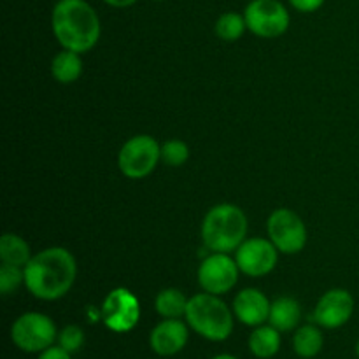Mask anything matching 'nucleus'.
<instances>
[{
  "mask_svg": "<svg viewBox=\"0 0 359 359\" xmlns=\"http://www.w3.org/2000/svg\"><path fill=\"white\" fill-rule=\"evenodd\" d=\"M23 270L27 290L35 298L46 302L65 297L77 276L76 259L63 248H49L37 252Z\"/></svg>",
  "mask_w": 359,
  "mask_h": 359,
  "instance_id": "nucleus-1",
  "label": "nucleus"
},
{
  "mask_svg": "<svg viewBox=\"0 0 359 359\" xmlns=\"http://www.w3.org/2000/svg\"><path fill=\"white\" fill-rule=\"evenodd\" d=\"M53 34L63 49L86 53L100 39V20L86 0H58L51 14Z\"/></svg>",
  "mask_w": 359,
  "mask_h": 359,
  "instance_id": "nucleus-2",
  "label": "nucleus"
},
{
  "mask_svg": "<svg viewBox=\"0 0 359 359\" xmlns=\"http://www.w3.org/2000/svg\"><path fill=\"white\" fill-rule=\"evenodd\" d=\"M248 235V217L241 207L221 203L207 212L202 223V238L212 252L237 251Z\"/></svg>",
  "mask_w": 359,
  "mask_h": 359,
  "instance_id": "nucleus-3",
  "label": "nucleus"
},
{
  "mask_svg": "<svg viewBox=\"0 0 359 359\" xmlns=\"http://www.w3.org/2000/svg\"><path fill=\"white\" fill-rule=\"evenodd\" d=\"M186 321L203 339L223 342L233 332V316L216 294L200 293L189 298Z\"/></svg>",
  "mask_w": 359,
  "mask_h": 359,
  "instance_id": "nucleus-4",
  "label": "nucleus"
},
{
  "mask_svg": "<svg viewBox=\"0 0 359 359\" xmlns=\"http://www.w3.org/2000/svg\"><path fill=\"white\" fill-rule=\"evenodd\" d=\"M161 160V146L151 135H135L123 144L118 156L119 170L128 179H144Z\"/></svg>",
  "mask_w": 359,
  "mask_h": 359,
  "instance_id": "nucleus-5",
  "label": "nucleus"
},
{
  "mask_svg": "<svg viewBox=\"0 0 359 359\" xmlns=\"http://www.w3.org/2000/svg\"><path fill=\"white\" fill-rule=\"evenodd\" d=\"M11 339L25 353H42L56 340V326L48 316L27 312L14 321Z\"/></svg>",
  "mask_w": 359,
  "mask_h": 359,
  "instance_id": "nucleus-6",
  "label": "nucleus"
},
{
  "mask_svg": "<svg viewBox=\"0 0 359 359\" xmlns=\"http://www.w3.org/2000/svg\"><path fill=\"white\" fill-rule=\"evenodd\" d=\"M244 18L248 30L263 39L280 37L290 28V13L279 0H252Z\"/></svg>",
  "mask_w": 359,
  "mask_h": 359,
  "instance_id": "nucleus-7",
  "label": "nucleus"
},
{
  "mask_svg": "<svg viewBox=\"0 0 359 359\" xmlns=\"http://www.w3.org/2000/svg\"><path fill=\"white\" fill-rule=\"evenodd\" d=\"M270 241L283 255H297L307 244V228L298 214L290 209L273 210L266 223Z\"/></svg>",
  "mask_w": 359,
  "mask_h": 359,
  "instance_id": "nucleus-8",
  "label": "nucleus"
},
{
  "mask_svg": "<svg viewBox=\"0 0 359 359\" xmlns=\"http://www.w3.org/2000/svg\"><path fill=\"white\" fill-rule=\"evenodd\" d=\"M238 272L241 269L237 262H233L226 252H214L200 263L198 283L205 293L219 297L233 290L238 280Z\"/></svg>",
  "mask_w": 359,
  "mask_h": 359,
  "instance_id": "nucleus-9",
  "label": "nucleus"
},
{
  "mask_svg": "<svg viewBox=\"0 0 359 359\" xmlns=\"http://www.w3.org/2000/svg\"><path fill=\"white\" fill-rule=\"evenodd\" d=\"M102 319L114 333L132 332L140 319L139 300L125 287L111 291L102 305Z\"/></svg>",
  "mask_w": 359,
  "mask_h": 359,
  "instance_id": "nucleus-10",
  "label": "nucleus"
},
{
  "mask_svg": "<svg viewBox=\"0 0 359 359\" xmlns=\"http://www.w3.org/2000/svg\"><path fill=\"white\" fill-rule=\"evenodd\" d=\"M279 249L266 238H249L244 241L237 249L238 269L249 277H263L272 272L277 265Z\"/></svg>",
  "mask_w": 359,
  "mask_h": 359,
  "instance_id": "nucleus-11",
  "label": "nucleus"
},
{
  "mask_svg": "<svg viewBox=\"0 0 359 359\" xmlns=\"http://www.w3.org/2000/svg\"><path fill=\"white\" fill-rule=\"evenodd\" d=\"M354 312V298L346 290H330L321 297L314 311V319L319 326L328 330L346 325Z\"/></svg>",
  "mask_w": 359,
  "mask_h": 359,
  "instance_id": "nucleus-12",
  "label": "nucleus"
},
{
  "mask_svg": "<svg viewBox=\"0 0 359 359\" xmlns=\"http://www.w3.org/2000/svg\"><path fill=\"white\" fill-rule=\"evenodd\" d=\"M188 326L179 319H165L154 326L149 335V346L158 356H174L188 344Z\"/></svg>",
  "mask_w": 359,
  "mask_h": 359,
  "instance_id": "nucleus-13",
  "label": "nucleus"
},
{
  "mask_svg": "<svg viewBox=\"0 0 359 359\" xmlns=\"http://www.w3.org/2000/svg\"><path fill=\"white\" fill-rule=\"evenodd\" d=\"M270 302L259 290H244L235 297L233 314L245 326H262L270 316Z\"/></svg>",
  "mask_w": 359,
  "mask_h": 359,
  "instance_id": "nucleus-14",
  "label": "nucleus"
},
{
  "mask_svg": "<svg viewBox=\"0 0 359 359\" xmlns=\"http://www.w3.org/2000/svg\"><path fill=\"white\" fill-rule=\"evenodd\" d=\"M302 319V309L300 304L293 298H277L272 305H270V316L269 323L280 333L291 332L298 326Z\"/></svg>",
  "mask_w": 359,
  "mask_h": 359,
  "instance_id": "nucleus-15",
  "label": "nucleus"
},
{
  "mask_svg": "<svg viewBox=\"0 0 359 359\" xmlns=\"http://www.w3.org/2000/svg\"><path fill=\"white\" fill-rule=\"evenodd\" d=\"M51 74L53 77L62 84L76 83L81 77V74H83L81 53L70 51V49L60 51L51 62Z\"/></svg>",
  "mask_w": 359,
  "mask_h": 359,
  "instance_id": "nucleus-16",
  "label": "nucleus"
},
{
  "mask_svg": "<svg viewBox=\"0 0 359 359\" xmlns=\"http://www.w3.org/2000/svg\"><path fill=\"white\" fill-rule=\"evenodd\" d=\"M249 349L259 359L273 358L280 349V332L273 326H258L249 337Z\"/></svg>",
  "mask_w": 359,
  "mask_h": 359,
  "instance_id": "nucleus-17",
  "label": "nucleus"
},
{
  "mask_svg": "<svg viewBox=\"0 0 359 359\" xmlns=\"http://www.w3.org/2000/svg\"><path fill=\"white\" fill-rule=\"evenodd\" d=\"M0 258H2V263L25 269L32 259L30 245L14 233L2 235V238H0Z\"/></svg>",
  "mask_w": 359,
  "mask_h": 359,
  "instance_id": "nucleus-18",
  "label": "nucleus"
},
{
  "mask_svg": "<svg viewBox=\"0 0 359 359\" xmlns=\"http://www.w3.org/2000/svg\"><path fill=\"white\" fill-rule=\"evenodd\" d=\"M323 344H325V339H323L321 330L318 326L307 325L298 328L294 333L293 349L300 358L311 359L321 353Z\"/></svg>",
  "mask_w": 359,
  "mask_h": 359,
  "instance_id": "nucleus-19",
  "label": "nucleus"
},
{
  "mask_svg": "<svg viewBox=\"0 0 359 359\" xmlns=\"http://www.w3.org/2000/svg\"><path fill=\"white\" fill-rule=\"evenodd\" d=\"M154 309L158 314L165 319H179L186 316L188 309V298L175 287H168L158 293L154 300Z\"/></svg>",
  "mask_w": 359,
  "mask_h": 359,
  "instance_id": "nucleus-20",
  "label": "nucleus"
},
{
  "mask_svg": "<svg viewBox=\"0 0 359 359\" xmlns=\"http://www.w3.org/2000/svg\"><path fill=\"white\" fill-rule=\"evenodd\" d=\"M248 23L245 18L238 13H224L216 21V34L221 41L233 42L244 35Z\"/></svg>",
  "mask_w": 359,
  "mask_h": 359,
  "instance_id": "nucleus-21",
  "label": "nucleus"
},
{
  "mask_svg": "<svg viewBox=\"0 0 359 359\" xmlns=\"http://www.w3.org/2000/svg\"><path fill=\"white\" fill-rule=\"evenodd\" d=\"M189 147L182 140H168L161 146V161L170 167H181L188 161Z\"/></svg>",
  "mask_w": 359,
  "mask_h": 359,
  "instance_id": "nucleus-22",
  "label": "nucleus"
},
{
  "mask_svg": "<svg viewBox=\"0 0 359 359\" xmlns=\"http://www.w3.org/2000/svg\"><path fill=\"white\" fill-rule=\"evenodd\" d=\"M23 283H25V270L21 269V266L2 263V266H0V293L11 294Z\"/></svg>",
  "mask_w": 359,
  "mask_h": 359,
  "instance_id": "nucleus-23",
  "label": "nucleus"
},
{
  "mask_svg": "<svg viewBox=\"0 0 359 359\" xmlns=\"http://www.w3.org/2000/svg\"><path fill=\"white\" fill-rule=\"evenodd\" d=\"M84 344V333L79 326L76 325H70L65 326V328L60 332L58 335V346L63 347L67 353H77V351L83 347Z\"/></svg>",
  "mask_w": 359,
  "mask_h": 359,
  "instance_id": "nucleus-24",
  "label": "nucleus"
},
{
  "mask_svg": "<svg viewBox=\"0 0 359 359\" xmlns=\"http://www.w3.org/2000/svg\"><path fill=\"white\" fill-rule=\"evenodd\" d=\"M290 4L300 13H314L325 4V0H290Z\"/></svg>",
  "mask_w": 359,
  "mask_h": 359,
  "instance_id": "nucleus-25",
  "label": "nucleus"
},
{
  "mask_svg": "<svg viewBox=\"0 0 359 359\" xmlns=\"http://www.w3.org/2000/svg\"><path fill=\"white\" fill-rule=\"evenodd\" d=\"M37 359H72L70 358V353H67L63 347H48L46 351H42L41 354H39Z\"/></svg>",
  "mask_w": 359,
  "mask_h": 359,
  "instance_id": "nucleus-26",
  "label": "nucleus"
},
{
  "mask_svg": "<svg viewBox=\"0 0 359 359\" xmlns=\"http://www.w3.org/2000/svg\"><path fill=\"white\" fill-rule=\"evenodd\" d=\"M107 6L118 7V9H123V7H130L137 2V0H104Z\"/></svg>",
  "mask_w": 359,
  "mask_h": 359,
  "instance_id": "nucleus-27",
  "label": "nucleus"
},
{
  "mask_svg": "<svg viewBox=\"0 0 359 359\" xmlns=\"http://www.w3.org/2000/svg\"><path fill=\"white\" fill-rule=\"evenodd\" d=\"M212 359H237L235 356H231V354H219V356L212 358Z\"/></svg>",
  "mask_w": 359,
  "mask_h": 359,
  "instance_id": "nucleus-28",
  "label": "nucleus"
},
{
  "mask_svg": "<svg viewBox=\"0 0 359 359\" xmlns=\"http://www.w3.org/2000/svg\"><path fill=\"white\" fill-rule=\"evenodd\" d=\"M356 354H358V358H359V340H358V346H356Z\"/></svg>",
  "mask_w": 359,
  "mask_h": 359,
  "instance_id": "nucleus-29",
  "label": "nucleus"
},
{
  "mask_svg": "<svg viewBox=\"0 0 359 359\" xmlns=\"http://www.w3.org/2000/svg\"><path fill=\"white\" fill-rule=\"evenodd\" d=\"M160 2H161V0H160Z\"/></svg>",
  "mask_w": 359,
  "mask_h": 359,
  "instance_id": "nucleus-30",
  "label": "nucleus"
}]
</instances>
